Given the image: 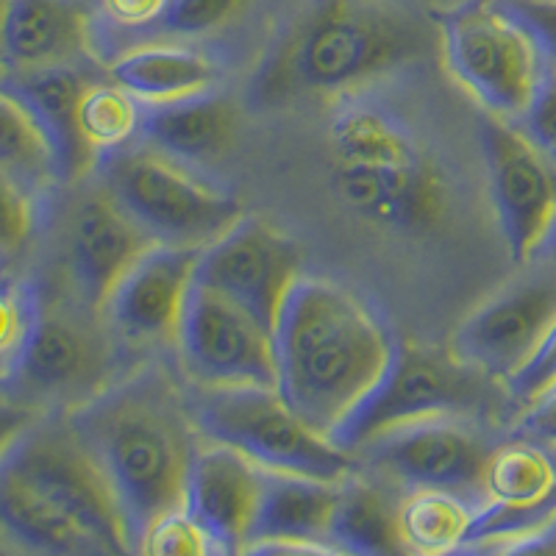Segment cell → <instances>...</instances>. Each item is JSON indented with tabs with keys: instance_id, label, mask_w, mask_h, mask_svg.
<instances>
[{
	"instance_id": "484cf974",
	"label": "cell",
	"mask_w": 556,
	"mask_h": 556,
	"mask_svg": "<svg viewBox=\"0 0 556 556\" xmlns=\"http://www.w3.org/2000/svg\"><path fill=\"white\" fill-rule=\"evenodd\" d=\"M484 504L540 506L556 498V462L545 445L515 440L493 448L481 479Z\"/></svg>"
},
{
	"instance_id": "83f0119b",
	"label": "cell",
	"mask_w": 556,
	"mask_h": 556,
	"mask_svg": "<svg viewBox=\"0 0 556 556\" xmlns=\"http://www.w3.org/2000/svg\"><path fill=\"white\" fill-rule=\"evenodd\" d=\"M0 173L42 198L59 181L56 162L28 109L0 87Z\"/></svg>"
},
{
	"instance_id": "f546056e",
	"label": "cell",
	"mask_w": 556,
	"mask_h": 556,
	"mask_svg": "<svg viewBox=\"0 0 556 556\" xmlns=\"http://www.w3.org/2000/svg\"><path fill=\"white\" fill-rule=\"evenodd\" d=\"M256 0H167L151 26L156 37L201 39L226 31Z\"/></svg>"
},
{
	"instance_id": "ffe728a7",
	"label": "cell",
	"mask_w": 556,
	"mask_h": 556,
	"mask_svg": "<svg viewBox=\"0 0 556 556\" xmlns=\"http://www.w3.org/2000/svg\"><path fill=\"white\" fill-rule=\"evenodd\" d=\"M89 51V17L78 0H9L3 20V73L26 76L76 67Z\"/></svg>"
},
{
	"instance_id": "5bb4252c",
	"label": "cell",
	"mask_w": 556,
	"mask_h": 556,
	"mask_svg": "<svg viewBox=\"0 0 556 556\" xmlns=\"http://www.w3.org/2000/svg\"><path fill=\"white\" fill-rule=\"evenodd\" d=\"M298 278V245L256 215H242L215 242L201 248L195 267V285L228 298L270 331Z\"/></svg>"
},
{
	"instance_id": "f1b7e54d",
	"label": "cell",
	"mask_w": 556,
	"mask_h": 556,
	"mask_svg": "<svg viewBox=\"0 0 556 556\" xmlns=\"http://www.w3.org/2000/svg\"><path fill=\"white\" fill-rule=\"evenodd\" d=\"M76 117L84 146L92 151V156L101 159L137 142L142 103L121 84H114L112 78L109 81H89L78 98Z\"/></svg>"
},
{
	"instance_id": "7402d4cb",
	"label": "cell",
	"mask_w": 556,
	"mask_h": 556,
	"mask_svg": "<svg viewBox=\"0 0 556 556\" xmlns=\"http://www.w3.org/2000/svg\"><path fill=\"white\" fill-rule=\"evenodd\" d=\"M109 78L139 103H170L217 89L220 67L190 45L146 42L117 53L109 62Z\"/></svg>"
},
{
	"instance_id": "e575fe53",
	"label": "cell",
	"mask_w": 556,
	"mask_h": 556,
	"mask_svg": "<svg viewBox=\"0 0 556 556\" xmlns=\"http://www.w3.org/2000/svg\"><path fill=\"white\" fill-rule=\"evenodd\" d=\"M526 137L545 153L551 165L556 167V64H551L548 76L540 87L538 98L529 106L523 121L518 123Z\"/></svg>"
},
{
	"instance_id": "ba28073f",
	"label": "cell",
	"mask_w": 556,
	"mask_h": 556,
	"mask_svg": "<svg viewBox=\"0 0 556 556\" xmlns=\"http://www.w3.org/2000/svg\"><path fill=\"white\" fill-rule=\"evenodd\" d=\"M486 376L456 359L448 351L399 342L384 374L359 401L331 443L354 454L365 443L401 426L429 417H470L484 404Z\"/></svg>"
},
{
	"instance_id": "9a60e30c",
	"label": "cell",
	"mask_w": 556,
	"mask_h": 556,
	"mask_svg": "<svg viewBox=\"0 0 556 556\" xmlns=\"http://www.w3.org/2000/svg\"><path fill=\"white\" fill-rule=\"evenodd\" d=\"M493 448L465 417H429L401 426L354 451L381 479L406 490H448L468 498L481 493Z\"/></svg>"
},
{
	"instance_id": "ee69618b",
	"label": "cell",
	"mask_w": 556,
	"mask_h": 556,
	"mask_svg": "<svg viewBox=\"0 0 556 556\" xmlns=\"http://www.w3.org/2000/svg\"><path fill=\"white\" fill-rule=\"evenodd\" d=\"M437 556H459V551H451V554H437Z\"/></svg>"
},
{
	"instance_id": "8992f818",
	"label": "cell",
	"mask_w": 556,
	"mask_h": 556,
	"mask_svg": "<svg viewBox=\"0 0 556 556\" xmlns=\"http://www.w3.org/2000/svg\"><path fill=\"white\" fill-rule=\"evenodd\" d=\"M187 406L198 434L228 445L256 468L345 481L359 470L356 456L306 426L276 387H192Z\"/></svg>"
},
{
	"instance_id": "4316f807",
	"label": "cell",
	"mask_w": 556,
	"mask_h": 556,
	"mask_svg": "<svg viewBox=\"0 0 556 556\" xmlns=\"http://www.w3.org/2000/svg\"><path fill=\"white\" fill-rule=\"evenodd\" d=\"M476 509L468 498L448 490H412L399 506V526L406 548L415 556L459 551L468 540Z\"/></svg>"
},
{
	"instance_id": "d6a6232c",
	"label": "cell",
	"mask_w": 556,
	"mask_h": 556,
	"mask_svg": "<svg viewBox=\"0 0 556 556\" xmlns=\"http://www.w3.org/2000/svg\"><path fill=\"white\" fill-rule=\"evenodd\" d=\"M39 217V198L0 173V265L17 256L31 240Z\"/></svg>"
},
{
	"instance_id": "30bf717a",
	"label": "cell",
	"mask_w": 556,
	"mask_h": 556,
	"mask_svg": "<svg viewBox=\"0 0 556 556\" xmlns=\"http://www.w3.org/2000/svg\"><path fill=\"white\" fill-rule=\"evenodd\" d=\"M7 468L62 509L106 554L134 556L131 538L114 493L64 420L51 426L48 417L9 456Z\"/></svg>"
},
{
	"instance_id": "74e56055",
	"label": "cell",
	"mask_w": 556,
	"mask_h": 556,
	"mask_svg": "<svg viewBox=\"0 0 556 556\" xmlns=\"http://www.w3.org/2000/svg\"><path fill=\"white\" fill-rule=\"evenodd\" d=\"M167 0H101V9L114 26L148 28L159 20Z\"/></svg>"
},
{
	"instance_id": "5b68a950",
	"label": "cell",
	"mask_w": 556,
	"mask_h": 556,
	"mask_svg": "<svg viewBox=\"0 0 556 556\" xmlns=\"http://www.w3.org/2000/svg\"><path fill=\"white\" fill-rule=\"evenodd\" d=\"M445 70L490 117L520 123L551 59L509 0H465L440 17Z\"/></svg>"
},
{
	"instance_id": "3957f363",
	"label": "cell",
	"mask_w": 556,
	"mask_h": 556,
	"mask_svg": "<svg viewBox=\"0 0 556 556\" xmlns=\"http://www.w3.org/2000/svg\"><path fill=\"white\" fill-rule=\"evenodd\" d=\"M395 340L379 312L334 278L301 276L273 326L276 390L329 437L384 374Z\"/></svg>"
},
{
	"instance_id": "603a6c76",
	"label": "cell",
	"mask_w": 556,
	"mask_h": 556,
	"mask_svg": "<svg viewBox=\"0 0 556 556\" xmlns=\"http://www.w3.org/2000/svg\"><path fill=\"white\" fill-rule=\"evenodd\" d=\"M0 543L17 556H112L7 465L0 468Z\"/></svg>"
},
{
	"instance_id": "8d00e7d4",
	"label": "cell",
	"mask_w": 556,
	"mask_h": 556,
	"mask_svg": "<svg viewBox=\"0 0 556 556\" xmlns=\"http://www.w3.org/2000/svg\"><path fill=\"white\" fill-rule=\"evenodd\" d=\"M509 7L534 31L551 64H556V0H509Z\"/></svg>"
},
{
	"instance_id": "277c9868",
	"label": "cell",
	"mask_w": 556,
	"mask_h": 556,
	"mask_svg": "<svg viewBox=\"0 0 556 556\" xmlns=\"http://www.w3.org/2000/svg\"><path fill=\"white\" fill-rule=\"evenodd\" d=\"M329 156L331 187L359 220L395 235H426L443 223V173L387 109L342 103L329 123Z\"/></svg>"
},
{
	"instance_id": "f35d334b",
	"label": "cell",
	"mask_w": 556,
	"mask_h": 556,
	"mask_svg": "<svg viewBox=\"0 0 556 556\" xmlns=\"http://www.w3.org/2000/svg\"><path fill=\"white\" fill-rule=\"evenodd\" d=\"M240 556H348L326 540H256Z\"/></svg>"
},
{
	"instance_id": "cb8c5ba5",
	"label": "cell",
	"mask_w": 556,
	"mask_h": 556,
	"mask_svg": "<svg viewBox=\"0 0 556 556\" xmlns=\"http://www.w3.org/2000/svg\"><path fill=\"white\" fill-rule=\"evenodd\" d=\"M342 481L262 470L260 504L248 543L256 540H326Z\"/></svg>"
},
{
	"instance_id": "b9f144b4",
	"label": "cell",
	"mask_w": 556,
	"mask_h": 556,
	"mask_svg": "<svg viewBox=\"0 0 556 556\" xmlns=\"http://www.w3.org/2000/svg\"><path fill=\"white\" fill-rule=\"evenodd\" d=\"M9 0H0V73H3V20H7Z\"/></svg>"
},
{
	"instance_id": "7c38bea8",
	"label": "cell",
	"mask_w": 556,
	"mask_h": 556,
	"mask_svg": "<svg viewBox=\"0 0 556 556\" xmlns=\"http://www.w3.org/2000/svg\"><path fill=\"white\" fill-rule=\"evenodd\" d=\"M173 345L192 387H276L273 331L206 287L192 285Z\"/></svg>"
},
{
	"instance_id": "836d02e7",
	"label": "cell",
	"mask_w": 556,
	"mask_h": 556,
	"mask_svg": "<svg viewBox=\"0 0 556 556\" xmlns=\"http://www.w3.org/2000/svg\"><path fill=\"white\" fill-rule=\"evenodd\" d=\"M504 387L523 406L534 404L540 395L556 387V320L551 323V329L534 348V354L523 362V367Z\"/></svg>"
},
{
	"instance_id": "9c48e42d",
	"label": "cell",
	"mask_w": 556,
	"mask_h": 556,
	"mask_svg": "<svg viewBox=\"0 0 556 556\" xmlns=\"http://www.w3.org/2000/svg\"><path fill=\"white\" fill-rule=\"evenodd\" d=\"M112 340L98 312L39 298L28 340L3 390L48 415L76 409L114 381Z\"/></svg>"
},
{
	"instance_id": "44dd1931",
	"label": "cell",
	"mask_w": 556,
	"mask_h": 556,
	"mask_svg": "<svg viewBox=\"0 0 556 556\" xmlns=\"http://www.w3.org/2000/svg\"><path fill=\"white\" fill-rule=\"evenodd\" d=\"M89 78L76 67H51L26 76H12L3 84L28 109L56 162L59 181H78L96 170L98 159L78 134V98Z\"/></svg>"
},
{
	"instance_id": "60d3db41",
	"label": "cell",
	"mask_w": 556,
	"mask_h": 556,
	"mask_svg": "<svg viewBox=\"0 0 556 556\" xmlns=\"http://www.w3.org/2000/svg\"><path fill=\"white\" fill-rule=\"evenodd\" d=\"M534 260H543V262H548V265L556 267V217H554V223H551L548 235H545L543 242H540L538 253H534Z\"/></svg>"
},
{
	"instance_id": "52a82bcc",
	"label": "cell",
	"mask_w": 556,
	"mask_h": 556,
	"mask_svg": "<svg viewBox=\"0 0 556 556\" xmlns=\"http://www.w3.org/2000/svg\"><path fill=\"white\" fill-rule=\"evenodd\" d=\"M98 187L137 223L151 242L206 248L245 212L201 170L131 142L98 159Z\"/></svg>"
},
{
	"instance_id": "8fae6325",
	"label": "cell",
	"mask_w": 556,
	"mask_h": 556,
	"mask_svg": "<svg viewBox=\"0 0 556 556\" xmlns=\"http://www.w3.org/2000/svg\"><path fill=\"white\" fill-rule=\"evenodd\" d=\"M556 320V267L531 260L523 273L459 323L451 354L490 381H509Z\"/></svg>"
},
{
	"instance_id": "ac0fdd59",
	"label": "cell",
	"mask_w": 556,
	"mask_h": 556,
	"mask_svg": "<svg viewBox=\"0 0 556 556\" xmlns=\"http://www.w3.org/2000/svg\"><path fill=\"white\" fill-rule=\"evenodd\" d=\"M262 468L228 445L201 440L184 481V513L223 556H240L260 504Z\"/></svg>"
},
{
	"instance_id": "1f68e13d",
	"label": "cell",
	"mask_w": 556,
	"mask_h": 556,
	"mask_svg": "<svg viewBox=\"0 0 556 556\" xmlns=\"http://www.w3.org/2000/svg\"><path fill=\"white\" fill-rule=\"evenodd\" d=\"M39 295L28 285L0 278V387L12 374L37 317Z\"/></svg>"
},
{
	"instance_id": "4fadbf2b",
	"label": "cell",
	"mask_w": 556,
	"mask_h": 556,
	"mask_svg": "<svg viewBox=\"0 0 556 556\" xmlns=\"http://www.w3.org/2000/svg\"><path fill=\"white\" fill-rule=\"evenodd\" d=\"M479 137L506 253L523 267L556 217V167L518 123L486 114Z\"/></svg>"
},
{
	"instance_id": "4dcf8cb0",
	"label": "cell",
	"mask_w": 556,
	"mask_h": 556,
	"mask_svg": "<svg viewBox=\"0 0 556 556\" xmlns=\"http://www.w3.org/2000/svg\"><path fill=\"white\" fill-rule=\"evenodd\" d=\"M137 556H223L215 543L206 538V531L176 506L170 513L159 515L146 526V531L134 545Z\"/></svg>"
},
{
	"instance_id": "6da1fadb",
	"label": "cell",
	"mask_w": 556,
	"mask_h": 556,
	"mask_svg": "<svg viewBox=\"0 0 556 556\" xmlns=\"http://www.w3.org/2000/svg\"><path fill=\"white\" fill-rule=\"evenodd\" d=\"M64 424L106 479L131 545L151 520L181 506L203 437L192 424L187 390L165 367L114 379L96 399L64 412Z\"/></svg>"
},
{
	"instance_id": "ab89813d",
	"label": "cell",
	"mask_w": 556,
	"mask_h": 556,
	"mask_svg": "<svg viewBox=\"0 0 556 556\" xmlns=\"http://www.w3.org/2000/svg\"><path fill=\"white\" fill-rule=\"evenodd\" d=\"M498 556H556V543L548 538H538L534 531L526 538H515Z\"/></svg>"
},
{
	"instance_id": "d6986e66",
	"label": "cell",
	"mask_w": 556,
	"mask_h": 556,
	"mask_svg": "<svg viewBox=\"0 0 556 556\" xmlns=\"http://www.w3.org/2000/svg\"><path fill=\"white\" fill-rule=\"evenodd\" d=\"M237 134L235 101L217 89L170 103H142L139 146L178 165L206 170L228 153Z\"/></svg>"
},
{
	"instance_id": "e0dca14e",
	"label": "cell",
	"mask_w": 556,
	"mask_h": 556,
	"mask_svg": "<svg viewBox=\"0 0 556 556\" xmlns=\"http://www.w3.org/2000/svg\"><path fill=\"white\" fill-rule=\"evenodd\" d=\"M148 245L151 237L101 187L84 198L64 235V265L78 301L101 315L117 278Z\"/></svg>"
},
{
	"instance_id": "d4e9b609",
	"label": "cell",
	"mask_w": 556,
	"mask_h": 556,
	"mask_svg": "<svg viewBox=\"0 0 556 556\" xmlns=\"http://www.w3.org/2000/svg\"><path fill=\"white\" fill-rule=\"evenodd\" d=\"M326 543L348 556H409L399 526V506L370 481L348 476L331 509Z\"/></svg>"
},
{
	"instance_id": "d590c367",
	"label": "cell",
	"mask_w": 556,
	"mask_h": 556,
	"mask_svg": "<svg viewBox=\"0 0 556 556\" xmlns=\"http://www.w3.org/2000/svg\"><path fill=\"white\" fill-rule=\"evenodd\" d=\"M48 412L37 409V406L26 404V401L14 399L12 392L0 387V468L7 465L9 456L23 445L34 429L48 420Z\"/></svg>"
},
{
	"instance_id": "7bdbcfd3",
	"label": "cell",
	"mask_w": 556,
	"mask_h": 556,
	"mask_svg": "<svg viewBox=\"0 0 556 556\" xmlns=\"http://www.w3.org/2000/svg\"><path fill=\"white\" fill-rule=\"evenodd\" d=\"M0 556H17V554H12V551H9V548H7V545L0 543Z\"/></svg>"
},
{
	"instance_id": "7a4b0ae2",
	"label": "cell",
	"mask_w": 556,
	"mask_h": 556,
	"mask_svg": "<svg viewBox=\"0 0 556 556\" xmlns=\"http://www.w3.org/2000/svg\"><path fill=\"white\" fill-rule=\"evenodd\" d=\"M424 23L384 0H306L276 34L248 81V103L285 109L348 98L417 62Z\"/></svg>"
},
{
	"instance_id": "2e32d148",
	"label": "cell",
	"mask_w": 556,
	"mask_h": 556,
	"mask_svg": "<svg viewBox=\"0 0 556 556\" xmlns=\"http://www.w3.org/2000/svg\"><path fill=\"white\" fill-rule=\"evenodd\" d=\"M201 248L151 242L109 292L101 317L123 342H173L195 285Z\"/></svg>"
}]
</instances>
